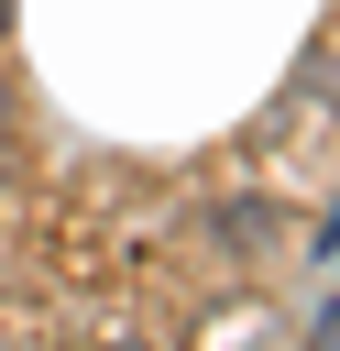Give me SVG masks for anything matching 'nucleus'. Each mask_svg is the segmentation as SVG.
I'll return each mask as SVG.
<instances>
[{
    "mask_svg": "<svg viewBox=\"0 0 340 351\" xmlns=\"http://www.w3.org/2000/svg\"><path fill=\"white\" fill-rule=\"evenodd\" d=\"M0 132H11V66H0Z\"/></svg>",
    "mask_w": 340,
    "mask_h": 351,
    "instance_id": "nucleus-3",
    "label": "nucleus"
},
{
    "mask_svg": "<svg viewBox=\"0 0 340 351\" xmlns=\"http://www.w3.org/2000/svg\"><path fill=\"white\" fill-rule=\"evenodd\" d=\"M307 351H340V296H318V318H307Z\"/></svg>",
    "mask_w": 340,
    "mask_h": 351,
    "instance_id": "nucleus-2",
    "label": "nucleus"
},
{
    "mask_svg": "<svg viewBox=\"0 0 340 351\" xmlns=\"http://www.w3.org/2000/svg\"><path fill=\"white\" fill-rule=\"evenodd\" d=\"M219 241H241V252H263V241H274V208H252V197H230V208H219Z\"/></svg>",
    "mask_w": 340,
    "mask_h": 351,
    "instance_id": "nucleus-1",
    "label": "nucleus"
}]
</instances>
